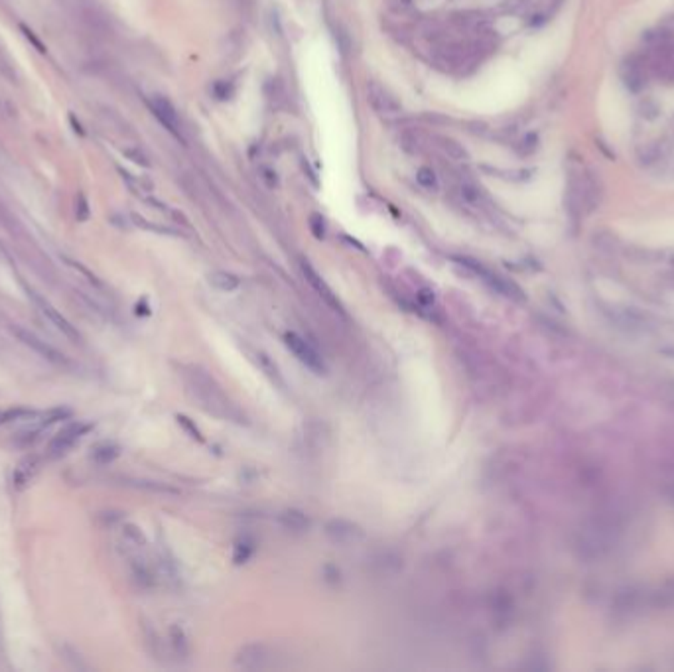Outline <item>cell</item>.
I'll return each mask as SVG.
<instances>
[{"instance_id": "cell-1", "label": "cell", "mask_w": 674, "mask_h": 672, "mask_svg": "<svg viewBox=\"0 0 674 672\" xmlns=\"http://www.w3.org/2000/svg\"><path fill=\"white\" fill-rule=\"evenodd\" d=\"M146 105L152 111V115L156 116L160 124L164 126L166 131L173 134L178 140H183V134H181V123H180V116L176 113V109L173 105L162 95H152L150 99H146Z\"/></svg>"}, {"instance_id": "cell-2", "label": "cell", "mask_w": 674, "mask_h": 672, "mask_svg": "<svg viewBox=\"0 0 674 672\" xmlns=\"http://www.w3.org/2000/svg\"><path fill=\"white\" fill-rule=\"evenodd\" d=\"M89 430V424H83V422H74V424H67L66 428H61L58 434L51 438L50 446H48L50 458H61V456H66L67 451L71 450L75 443L79 442Z\"/></svg>"}, {"instance_id": "cell-3", "label": "cell", "mask_w": 674, "mask_h": 672, "mask_svg": "<svg viewBox=\"0 0 674 672\" xmlns=\"http://www.w3.org/2000/svg\"><path fill=\"white\" fill-rule=\"evenodd\" d=\"M28 296L32 298V302L36 304V308L40 310L41 316L50 321L54 328L58 329V331H61L66 337H69L71 341H79V331H77V329L69 324V320H66V318H64V316H61V314H59L58 310H56V308H54L48 300H46V298H41L40 294H36L34 290H28Z\"/></svg>"}, {"instance_id": "cell-4", "label": "cell", "mask_w": 674, "mask_h": 672, "mask_svg": "<svg viewBox=\"0 0 674 672\" xmlns=\"http://www.w3.org/2000/svg\"><path fill=\"white\" fill-rule=\"evenodd\" d=\"M12 334L26 345V347H30L34 353H38L40 357H44L46 361H50V363H56V365H64L67 363L66 355L64 353H59L54 345L46 343L44 339L32 334V331H28L24 328H12Z\"/></svg>"}, {"instance_id": "cell-5", "label": "cell", "mask_w": 674, "mask_h": 672, "mask_svg": "<svg viewBox=\"0 0 674 672\" xmlns=\"http://www.w3.org/2000/svg\"><path fill=\"white\" fill-rule=\"evenodd\" d=\"M367 95H369L367 99H369L371 107L375 109L378 115H398L403 111V105L398 103V99L381 83L371 81L369 87H367Z\"/></svg>"}, {"instance_id": "cell-6", "label": "cell", "mask_w": 674, "mask_h": 672, "mask_svg": "<svg viewBox=\"0 0 674 672\" xmlns=\"http://www.w3.org/2000/svg\"><path fill=\"white\" fill-rule=\"evenodd\" d=\"M284 341H286L288 349L294 353L308 369H312L313 373H323V361H321L320 353L316 351L306 339H302L298 334H286Z\"/></svg>"}, {"instance_id": "cell-7", "label": "cell", "mask_w": 674, "mask_h": 672, "mask_svg": "<svg viewBox=\"0 0 674 672\" xmlns=\"http://www.w3.org/2000/svg\"><path fill=\"white\" fill-rule=\"evenodd\" d=\"M38 471H40V458L30 453V456H26L24 459H20V463L14 468L12 483H14L16 489H26L28 485L32 483Z\"/></svg>"}, {"instance_id": "cell-8", "label": "cell", "mask_w": 674, "mask_h": 672, "mask_svg": "<svg viewBox=\"0 0 674 672\" xmlns=\"http://www.w3.org/2000/svg\"><path fill=\"white\" fill-rule=\"evenodd\" d=\"M302 272H304V276L308 279V282H310V284H312V286L320 292L321 298H323L329 306H333V308H337V310H341V308H339V302H337V298L333 296V292H331V288H329L328 284L320 279V274L313 271L312 264H308L304 261V263H302Z\"/></svg>"}, {"instance_id": "cell-9", "label": "cell", "mask_w": 674, "mask_h": 672, "mask_svg": "<svg viewBox=\"0 0 674 672\" xmlns=\"http://www.w3.org/2000/svg\"><path fill=\"white\" fill-rule=\"evenodd\" d=\"M438 148L444 152V156H448L453 162H463V160H468V152H466V148L461 146L460 142H456L450 136H438L436 139Z\"/></svg>"}, {"instance_id": "cell-10", "label": "cell", "mask_w": 674, "mask_h": 672, "mask_svg": "<svg viewBox=\"0 0 674 672\" xmlns=\"http://www.w3.org/2000/svg\"><path fill=\"white\" fill-rule=\"evenodd\" d=\"M116 456H119V446L111 442L97 443V446L93 448V451H91V459H93L97 466H109L113 459H116Z\"/></svg>"}, {"instance_id": "cell-11", "label": "cell", "mask_w": 674, "mask_h": 672, "mask_svg": "<svg viewBox=\"0 0 674 672\" xmlns=\"http://www.w3.org/2000/svg\"><path fill=\"white\" fill-rule=\"evenodd\" d=\"M209 282H211L215 288L223 290V292H233V290H237L238 284H241V280H238L235 274H231V272H223V271L213 272V274L209 276Z\"/></svg>"}, {"instance_id": "cell-12", "label": "cell", "mask_w": 674, "mask_h": 672, "mask_svg": "<svg viewBox=\"0 0 674 672\" xmlns=\"http://www.w3.org/2000/svg\"><path fill=\"white\" fill-rule=\"evenodd\" d=\"M38 416L36 410L30 408H6L0 410V426L10 424V422H18V420H34Z\"/></svg>"}, {"instance_id": "cell-13", "label": "cell", "mask_w": 674, "mask_h": 672, "mask_svg": "<svg viewBox=\"0 0 674 672\" xmlns=\"http://www.w3.org/2000/svg\"><path fill=\"white\" fill-rule=\"evenodd\" d=\"M416 181H418L420 188L428 189V191H438V176L432 168H420L416 172Z\"/></svg>"}, {"instance_id": "cell-14", "label": "cell", "mask_w": 674, "mask_h": 672, "mask_svg": "<svg viewBox=\"0 0 674 672\" xmlns=\"http://www.w3.org/2000/svg\"><path fill=\"white\" fill-rule=\"evenodd\" d=\"M75 215H77V221H87V219H89V201H87L85 194H79V196H77V201H75Z\"/></svg>"}, {"instance_id": "cell-15", "label": "cell", "mask_w": 674, "mask_h": 672, "mask_svg": "<svg viewBox=\"0 0 674 672\" xmlns=\"http://www.w3.org/2000/svg\"><path fill=\"white\" fill-rule=\"evenodd\" d=\"M263 180H266L268 186H276L278 184V178H276V172H272V170H263Z\"/></svg>"}, {"instance_id": "cell-16", "label": "cell", "mask_w": 674, "mask_h": 672, "mask_svg": "<svg viewBox=\"0 0 674 672\" xmlns=\"http://www.w3.org/2000/svg\"><path fill=\"white\" fill-rule=\"evenodd\" d=\"M20 28H22V32H26V38H28V40H32V44H34V46H36V48H38V51H41V54H44V51H46V48H44V46H41L40 41H38V40H36V38H34V34L30 32V30H28L26 26H20Z\"/></svg>"}, {"instance_id": "cell-17", "label": "cell", "mask_w": 674, "mask_h": 672, "mask_svg": "<svg viewBox=\"0 0 674 672\" xmlns=\"http://www.w3.org/2000/svg\"><path fill=\"white\" fill-rule=\"evenodd\" d=\"M312 223L313 229H316V235H318V237H323V231H320V227H323V219H321L320 215H313Z\"/></svg>"}]
</instances>
